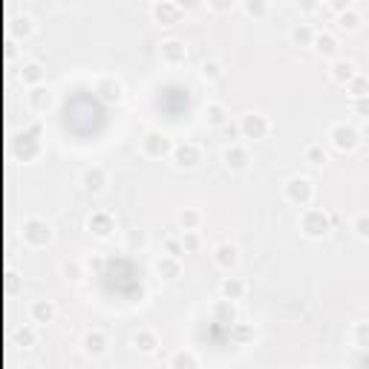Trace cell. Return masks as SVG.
<instances>
[{"label":"cell","instance_id":"6da1fadb","mask_svg":"<svg viewBox=\"0 0 369 369\" xmlns=\"http://www.w3.org/2000/svg\"><path fill=\"white\" fill-rule=\"evenodd\" d=\"M300 231L309 240H323L329 231H332V217L320 208H306L300 217Z\"/></svg>","mask_w":369,"mask_h":369},{"label":"cell","instance_id":"7a4b0ae2","mask_svg":"<svg viewBox=\"0 0 369 369\" xmlns=\"http://www.w3.org/2000/svg\"><path fill=\"white\" fill-rule=\"evenodd\" d=\"M283 197H286V202L297 205V208H309L315 199V182L309 177H291L283 185Z\"/></svg>","mask_w":369,"mask_h":369},{"label":"cell","instance_id":"3957f363","mask_svg":"<svg viewBox=\"0 0 369 369\" xmlns=\"http://www.w3.org/2000/svg\"><path fill=\"white\" fill-rule=\"evenodd\" d=\"M52 225L47 222V220H41V217H29L26 222H24V243L26 245H32V248H47L49 243H52Z\"/></svg>","mask_w":369,"mask_h":369},{"label":"cell","instance_id":"277c9868","mask_svg":"<svg viewBox=\"0 0 369 369\" xmlns=\"http://www.w3.org/2000/svg\"><path fill=\"white\" fill-rule=\"evenodd\" d=\"M173 147H177V145H173L170 136H165L162 130H150V133H145V139H142V153H145L147 159L170 156Z\"/></svg>","mask_w":369,"mask_h":369},{"label":"cell","instance_id":"5b68a950","mask_svg":"<svg viewBox=\"0 0 369 369\" xmlns=\"http://www.w3.org/2000/svg\"><path fill=\"white\" fill-rule=\"evenodd\" d=\"M329 139H332L335 150H341V153H352V150L361 145V133H358V127H352V124L338 122L332 130H329Z\"/></svg>","mask_w":369,"mask_h":369},{"label":"cell","instance_id":"8992f818","mask_svg":"<svg viewBox=\"0 0 369 369\" xmlns=\"http://www.w3.org/2000/svg\"><path fill=\"white\" fill-rule=\"evenodd\" d=\"M170 159H173V165L182 167V170H193V167H199V162H202V147L197 142H177V147H173V153H170Z\"/></svg>","mask_w":369,"mask_h":369},{"label":"cell","instance_id":"52a82bcc","mask_svg":"<svg viewBox=\"0 0 369 369\" xmlns=\"http://www.w3.org/2000/svg\"><path fill=\"white\" fill-rule=\"evenodd\" d=\"M150 15H153V21H156V24L173 26V24H179L185 17V6L177 3V0H156V3L150 6Z\"/></svg>","mask_w":369,"mask_h":369},{"label":"cell","instance_id":"ba28073f","mask_svg":"<svg viewBox=\"0 0 369 369\" xmlns=\"http://www.w3.org/2000/svg\"><path fill=\"white\" fill-rule=\"evenodd\" d=\"M268 130H271V122L265 119L263 113H245L243 119H240V133L245 136V139H251V142L265 139Z\"/></svg>","mask_w":369,"mask_h":369},{"label":"cell","instance_id":"9c48e42d","mask_svg":"<svg viewBox=\"0 0 369 369\" xmlns=\"http://www.w3.org/2000/svg\"><path fill=\"white\" fill-rule=\"evenodd\" d=\"M159 55L167 67H182L188 61V47H185V41H179V38H165L159 44Z\"/></svg>","mask_w":369,"mask_h":369},{"label":"cell","instance_id":"30bf717a","mask_svg":"<svg viewBox=\"0 0 369 369\" xmlns=\"http://www.w3.org/2000/svg\"><path fill=\"white\" fill-rule=\"evenodd\" d=\"M95 92H99V99L107 101V104H119L124 99V84L115 79V75H101L99 81H95Z\"/></svg>","mask_w":369,"mask_h":369},{"label":"cell","instance_id":"8fae6325","mask_svg":"<svg viewBox=\"0 0 369 369\" xmlns=\"http://www.w3.org/2000/svg\"><path fill=\"white\" fill-rule=\"evenodd\" d=\"M222 165H225L228 170H234V173L248 170V165H251V153H248V147H243V145H231V147H225V150H222Z\"/></svg>","mask_w":369,"mask_h":369},{"label":"cell","instance_id":"7c38bea8","mask_svg":"<svg viewBox=\"0 0 369 369\" xmlns=\"http://www.w3.org/2000/svg\"><path fill=\"white\" fill-rule=\"evenodd\" d=\"M329 75H332L335 84L349 87L358 79V67H355V61H349V58H335V61L329 64Z\"/></svg>","mask_w":369,"mask_h":369},{"label":"cell","instance_id":"4fadbf2b","mask_svg":"<svg viewBox=\"0 0 369 369\" xmlns=\"http://www.w3.org/2000/svg\"><path fill=\"white\" fill-rule=\"evenodd\" d=\"M213 263H217L222 271H231L240 265V248L234 243H220L213 248Z\"/></svg>","mask_w":369,"mask_h":369},{"label":"cell","instance_id":"5bb4252c","mask_svg":"<svg viewBox=\"0 0 369 369\" xmlns=\"http://www.w3.org/2000/svg\"><path fill=\"white\" fill-rule=\"evenodd\" d=\"M87 231L90 234H95V237H101V240H107L113 231H115V220L110 217L107 211H95L92 217L87 220Z\"/></svg>","mask_w":369,"mask_h":369},{"label":"cell","instance_id":"9a60e30c","mask_svg":"<svg viewBox=\"0 0 369 369\" xmlns=\"http://www.w3.org/2000/svg\"><path fill=\"white\" fill-rule=\"evenodd\" d=\"M81 346H84V352H87V355L101 358V355H107V349H110V338L101 332V329H92V332L84 335Z\"/></svg>","mask_w":369,"mask_h":369},{"label":"cell","instance_id":"2e32d148","mask_svg":"<svg viewBox=\"0 0 369 369\" xmlns=\"http://www.w3.org/2000/svg\"><path fill=\"white\" fill-rule=\"evenodd\" d=\"M315 38H318V32L309 21H297L288 29V41L295 47H315Z\"/></svg>","mask_w":369,"mask_h":369},{"label":"cell","instance_id":"e0dca14e","mask_svg":"<svg viewBox=\"0 0 369 369\" xmlns=\"http://www.w3.org/2000/svg\"><path fill=\"white\" fill-rule=\"evenodd\" d=\"M81 185H84L90 193H101V190L107 188V173H104V167H99V165L87 167V170L81 173Z\"/></svg>","mask_w":369,"mask_h":369},{"label":"cell","instance_id":"ac0fdd59","mask_svg":"<svg viewBox=\"0 0 369 369\" xmlns=\"http://www.w3.org/2000/svg\"><path fill=\"white\" fill-rule=\"evenodd\" d=\"M335 24H338L341 32H355V29H361V24H363V15H361L358 6H346L343 12H338Z\"/></svg>","mask_w":369,"mask_h":369},{"label":"cell","instance_id":"d6986e66","mask_svg":"<svg viewBox=\"0 0 369 369\" xmlns=\"http://www.w3.org/2000/svg\"><path fill=\"white\" fill-rule=\"evenodd\" d=\"M133 346L139 349L142 355H153L159 349V335L153 332V329H139V332L133 335Z\"/></svg>","mask_w":369,"mask_h":369},{"label":"cell","instance_id":"ffe728a7","mask_svg":"<svg viewBox=\"0 0 369 369\" xmlns=\"http://www.w3.org/2000/svg\"><path fill=\"white\" fill-rule=\"evenodd\" d=\"M245 283L240 280V277H225L222 283H220V295H222V300H231V303H234V300H243L245 297Z\"/></svg>","mask_w":369,"mask_h":369},{"label":"cell","instance_id":"44dd1931","mask_svg":"<svg viewBox=\"0 0 369 369\" xmlns=\"http://www.w3.org/2000/svg\"><path fill=\"white\" fill-rule=\"evenodd\" d=\"M338 47H341V44H338V38H335L332 32H318L312 49H315L318 55H323V58H335V55H338Z\"/></svg>","mask_w":369,"mask_h":369},{"label":"cell","instance_id":"7402d4cb","mask_svg":"<svg viewBox=\"0 0 369 369\" xmlns=\"http://www.w3.org/2000/svg\"><path fill=\"white\" fill-rule=\"evenodd\" d=\"M29 312H32V320L35 323H52L55 315H58V309H55L52 300H35Z\"/></svg>","mask_w":369,"mask_h":369},{"label":"cell","instance_id":"603a6c76","mask_svg":"<svg viewBox=\"0 0 369 369\" xmlns=\"http://www.w3.org/2000/svg\"><path fill=\"white\" fill-rule=\"evenodd\" d=\"M202 211H197V208H182L179 213H177V222H179V228L182 231H199L202 228Z\"/></svg>","mask_w":369,"mask_h":369},{"label":"cell","instance_id":"cb8c5ba5","mask_svg":"<svg viewBox=\"0 0 369 369\" xmlns=\"http://www.w3.org/2000/svg\"><path fill=\"white\" fill-rule=\"evenodd\" d=\"M170 369H199V358L190 352V349H177L167 361Z\"/></svg>","mask_w":369,"mask_h":369},{"label":"cell","instance_id":"d4e9b609","mask_svg":"<svg viewBox=\"0 0 369 369\" xmlns=\"http://www.w3.org/2000/svg\"><path fill=\"white\" fill-rule=\"evenodd\" d=\"M205 122H208L211 127H222V124L228 122V110H225V104H220V101H208V104H205Z\"/></svg>","mask_w":369,"mask_h":369},{"label":"cell","instance_id":"484cf974","mask_svg":"<svg viewBox=\"0 0 369 369\" xmlns=\"http://www.w3.org/2000/svg\"><path fill=\"white\" fill-rule=\"evenodd\" d=\"M156 271H159L165 280H179V277H182V263H179L177 257H167V254H165V257L156 263Z\"/></svg>","mask_w":369,"mask_h":369},{"label":"cell","instance_id":"4316f807","mask_svg":"<svg viewBox=\"0 0 369 369\" xmlns=\"http://www.w3.org/2000/svg\"><path fill=\"white\" fill-rule=\"evenodd\" d=\"M213 318H217L220 323H231V326H234L237 323V309H234V303H231V300H220L217 306H213Z\"/></svg>","mask_w":369,"mask_h":369},{"label":"cell","instance_id":"83f0119b","mask_svg":"<svg viewBox=\"0 0 369 369\" xmlns=\"http://www.w3.org/2000/svg\"><path fill=\"white\" fill-rule=\"evenodd\" d=\"M21 75H24L26 84L41 87V81H44V67H41V61H26L24 69H21Z\"/></svg>","mask_w":369,"mask_h":369},{"label":"cell","instance_id":"f1b7e54d","mask_svg":"<svg viewBox=\"0 0 369 369\" xmlns=\"http://www.w3.org/2000/svg\"><path fill=\"white\" fill-rule=\"evenodd\" d=\"M199 75L205 81H220L225 75V69H222V64L217 61V58H208V61H202V67H199Z\"/></svg>","mask_w":369,"mask_h":369},{"label":"cell","instance_id":"f546056e","mask_svg":"<svg viewBox=\"0 0 369 369\" xmlns=\"http://www.w3.org/2000/svg\"><path fill=\"white\" fill-rule=\"evenodd\" d=\"M303 159L312 165V167H323L326 162H329V156H326V150H323V145H309L306 150H303Z\"/></svg>","mask_w":369,"mask_h":369},{"label":"cell","instance_id":"4dcf8cb0","mask_svg":"<svg viewBox=\"0 0 369 369\" xmlns=\"http://www.w3.org/2000/svg\"><path fill=\"white\" fill-rule=\"evenodd\" d=\"M29 101H32V107H35V110H47V107L52 104V92H49L47 87H32Z\"/></svg>","mask_w":369,"mask_h":369},{"label":"cell","instance_id":"1f68e13d","mask_svg":"<svg viewBox=\"0 0 369 369\" xmlns=\"http://www.w3.org/2000/svg\"><path fill=\"white\" fill-rule=\"evenodd\" d=\"M12 29H15V35H24V38H29L32 32H35V17L32 15H17L15 17V24H12Z\"/></svg>","mask_w":369,"mask_h":369},{"label":"cell","instance_id":"d6a6232c","mask_svg":"<svg viewBox=\"0 0 369 369\" xmlns=\"http://www.w3.org/2000/svg\"><path fill=\"white\" fill-rule=\"evenodd\" d=\"M243 12L248 17H265L268 15V3H265V0H243Z\"/></svg>","mask_w":369,"mask_h":369},{"label":"cell","instance_id":"836d02e7","mask_svg":"<svg viewBox=\"0 0 369 369\" xmlns=\"http://www.w3.org/2000/svg\"><path fill=\"white\" fill-rule=\"evenodd\" d=\"M346 90H349V95H352V99H366V95H369V79L358 72V79L349 84Z\"/></svg>","mask_w":369,"mask_h":369},{"label":"cell","instance_id":"e575fe53","mask_svg":"<svg viewBox=\"0 0 369 369\" xmlns=\"http://www.w3.org/2000/svg\"><path fill=\"white\" fill-rule=\"evenodd\" d=\"M182 245H185V254H193V251H199V248H202L199 231H182Z\"/></svg>","mask_w":369,"mask_h":369},{"label":"cell","instance_id":"d590c367","mask_svg":"<svg viewBox=\"0 0 369 369\" xmlns=\"http://www.w3.org/2000/svg\"><path fill=\"white\" fill-rule=\"evenodd\" d=\"M165 254H167V257H177V260H182V254H185L182 237H179V240H177V237H167V240H165Z\"/></svg>","mask_w":369,"mask_h":369},{"label":"cell","instance_id":"8d00e7d4","mask_svg":"<svg viewBox=\"0 0 369 369\" xmlns=\"http://www.w3.org/2000/svg\"><path fill=\"white\" fill-rule=\"evenodd\" d=\"M352 341H355V346L369 349V323H358V326L352 329Z\"/></svg>","mask_w":369,"mask_h":369},{"label":"cell","instance_id":"74e56055","mask_svg":"<svg viewBox=\"0 0 369 369\" xmlns=\"http://www.w3.org/2000/svg\"><path fill=\"white\" fill-rule=\"evenodd\" d=\"M352 231L361 240H369V213H358V217L352 220Z\"/></svg>","mask_w":369,"mask_h":369},{"label":"cell","instance_id":"f35d334b","mask_svg":"<svg viewBox=\"0 0 369 369\" xmlns=\"http://www.w3.org/2000/svg\"><path fill=\"white\" fill-rule=\"evenodd\" d=\"M312 12L320 17L323 24H329V21L335 24V17H338V12H335V6H332V3H318V6H312Z\"/></svg>","mask_w":369,"mask_h":369},{"label":"cell","instance_id":"ab89813d","mask_svg":"<svg viewBox=\"0 0 369 369\" xmlns=\"http://www.w3.org/2000/svg\"><path fill=\"white\" fill-rule=\"evenodd\" d=\"M147 245V234H145V231H130V234H127V248L130 251H142Z\"/></svg>","mask_w":369,"mask_h":369},{"label":"cell","instance_id":"60d3db41","mask_svg":"<svg viewBox=\"0 0 369 369\" xmlns=\"http://www.w3.org/2000/svg\"><path fill=\"white\" fill-rule=\"evenodd\" d=\"M231 329H234V338H237L240 343H248L251 338H254V329H251V326H245V323H234Z\"/></svg>","mask_w":369,"mask_h":369},{"label":"cell","instance_id":"b9f144b4","mask_svg":"<svg viewBox=\"0 0 369 369\" xmlns=\"http://www.w3.org/2000/svg\"><path fill=\"white\" fill-rule=\"evenodd\" d=\"M352 113L361 115V119H369V95L366 99H352Z\"/></svg>","mask_w":369,"mask_h":369},{"label":"cell","instance_id":"7bdbcfd3","mask_svg":"<svg viewBox=\"0 0 369 369\" xmlns=\"http://www.w3.org/2000/svg\"><path fill=\"white\" fill-rule=\"evenodd\" d=\"M208 9H213V12H228V9H234V3H231V0H208Z\"/></svg>","mask_w":369,"mask_h":369},{"label":"cell","instance_id":"ee69618b","mask_svg":"<svg viewBox=\"0 0 369 369\" xmlns=\"http://www.w3.org/2000/svg\"><path fill=\"white\" fill-rule=\"evenodd\" d=\"M17 338H21V343H24V346H32V343L38 341V338H35V332H32L29 326H24V329H21V335H17Z\"/></svg>","mask_w":369,"mask_h":369},{"label":"cell","instance_id":"f6af8a7d","mask_svg":"<svg viewBox=\"0 0 369 369\" xmlns=\"http://www.w3.org/2000/svg\"><path fill=\"white\" fill-rule=\"evenodd\" d=\"M64 271H67V277H69V280H81V271H79V265H75V263H67Z\"/></svg>","mask_w":369,"mask_h":369},{"label":"cell","instance_id":"bcb514c9","mask_svg":"<svg viewBox=\"0 0 369 369\" xmlns=\"http://www.w3.org/2000/svg\"><path fill=\"white\" fill-rule=\"evenodd\" d=\"M24 369H38V366H35V363H26V366H24Z\"/></svg>","mask_w":369,"mask_h":369},{"label":"cell","instance_id":"7dc6e473","mask_svg":"<svg viewBox=\"0 0 369 369\" xmlns=\"http://www.w3.org/2000/svg\"><path fill=\"white\" fill-rule=\"evenodd\" d=\"M309 369H320V366H309Z\"/></svg>","mask_w":369,"mask_h":369}]
</instances>
